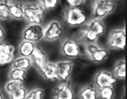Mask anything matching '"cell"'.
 Instances as JSON below:
<instances>
[{
	"instance_id": "1",
	"label": "cell",
	"mask_w": 127,
	"mask_h": 99,
	"mask_svg": "<svg viewBox=\"0 0 127 99\" xmlns=\"http://www.w3.org/2000/svg\"><path fill=\"white\" fill-rule=\"evenodd\" d=\"M106 31L105 25L102 19L93 18L84 25L81 31V37L85 44L96 43Z\"/></svg>"
},
{
	"instance_id": "2",
	"label": "cell",
	"mask_w": 127,
	"mask_h": 99,
	"mask_svg": "<svg viewBox=\"0 0 127 99\" xmlns=\"http://www.w3.org/2000/svg\"><path fill=\"white\" fill-rule=\"evenodd\" d=\"M63 17L66 24L73 27L84 26L87 20V15L81 7L67 6L64 10Z\"/></svg>"
},
{
	"instance_id": "3",
	"label": "cell",
	"mask_w": 127,
	"mask_h": 99,
	"mask_svg": "<svg viewBox=\"0 0 127 99\" xmlns=\"http://www.w3.org/2000/svg\"><path fill=\"white\" fill-rule=\"evenodd\" d=\"M24 18L30 24H41L46 12L37 2H28L24 3Z\"/></svg>"
},
{
	"instance_id": "4",
	"label": "cell",
	"mask_w": 127,
	"mask_h": 99,
	"mask_svg": "<svg viewBox=\"0 0 127 99\" xmlns=\"http://www.w3.org/2000/svg\"><path fill=\"white\" fill-rule=\"evenodd\" d=\"M116 7V4L111 0H95L93 7V18L102 20L113 13Z\"/></svg>"
},
{
	"instance_id": "5",
	"label": "cell",
	"mask_w": 127,
	"mask_h": 99,
	"mask_svg": "<svg viewBox=\"0 0 127 99\" xmlns=\"http://www.w3.org/2000/svg\"><path fill=\"white\" fill-rule=\"evenodd\" d=\"M44 29L41 24H30L23 31L22 39L36 44L43 39Z\"/></svg>"
},
{
	"instance_id": "6",
	"label": "cell",
	"mask_w": 127,
	"mask_h": 99,
	"mask_svg": "<svg viewBox=\"0 0 127 99\" xmlns=\"http://www.w3.org/2000/svg\"><path fill=\"white\" fill-rule=\"evenodd\" d=\"M126 41L125 30L115 29L109 33L107 44L111 49L122 51L126 48Z\"/></svg>"
},
{
	"instance_id": "7",
	"label": "cell",
	"mask_w": 127,
	"mask_h": 99,
	"mask_svg": "<svg viewBox=\"0 0 127 99\" xmlns=\"http://www.w3.org/2000/svg\"><path fill=\"white\" fill-rule=\"evenodd\" d=\"M85 47L90 59L95 63H102L109 56V52L107 49L100 47L95 43L85 44Z\"/></svg>"
},
{
	"instance_id": "8",
	"label": "cell",
	"mask_w": 127,
	"mask_h": 99,
	"mask_svg": "<svg viewBox=\"0 0 127 99\" xmlns=\"http://www.w3.org/2000/svg\"><path fill=\"white\" fill-rule=\"evenodd\" d=\"M64 34V28L58 21L50 22L44 29L43 39L47 41H54L60 39Z\"/></svg>"
},
{
	"instance_id": "9",
	"label": "cell",
	"mask_w": 127,
	"mask_h": 99,
	"mask_svg": "<svg viewBox=\"0 0 127 99\" xmlns=\"http://www.w3.org/2000/svg\"><path fill=\"white\" fill-rule=\"evenodd\" d=\"M61 52L64 57L69 59H75L81 54V49L78 42L74 40L66 39L61 45Z\"/></svg>"
},
{
	"instance_id": "10",
	"label": "cell",
	"mask_w": 127,
	"mask_h": 99,
	"mask_svg": "<svg viewBox=\"0 0 127 99\" xmlns=\"http://www.w3.org/2000/svg\"><path fill=\"white\" fill-rule=\"evenodd\" d=\"M5 88L11 99H26L27 92L22 82L10 80L6 84Z\"/></svg>"
},
{
	"instance_id": "11",
	"label": "cell",
	"mask_w": 127,
	"mask_h": 99,
	"mask_svg": "<svg viewBox=\"0 0 127 99\" xmlns=\"http://www.w3.org/2000/svg\"><path fill=\"white\" fill-rule=\"evenodd\" d=\"M15 59V47L6 43L0 42V66H5L12 63Z\"/></svg>"
},
{
	"instance_id": "12",
	"label": "cell",
	"mask_w": 127,
	"mask_h": 99,
	"mask_svg": "<svg viewBox=\"0 0 127 99\" xmlns=\"http://www.w3.org/2000/svg\"><path fill=\"white\" fill-rule=\"evenodd\" d=\"M117 80L111 73L106 70H101L96 74L94 81L95 86L99 89L107 86H113Z\"/></svg>"
},
{
	"instance_id": "13",
	"label": "cell",
	"mask_w": 127,
	"mask_h": 99,
	"mask_svg": "<svg viewBox=\"0 0 127 99\" xmlns=\"http://www.w3.org/2000/svg\"><path fill=\"white\" fill-rule=\"evenodd\" d=\"M53 98L56 99H72L75 97L70 80L64 81V83L55 88L53 93Z\"/></svg>"
},
{
	"instance_id": "14",
	"label": "cell",
	"mask_w": 127,
	"mask_h": 99,
	"mask_svg": "<svg viewBox=\"0 0 127 99\" xmlns=\"http://www.w3.org/2000/svg\"><path fill=\"white\" fill-rule=\"evenodd\" d=\"M59 80L63 81L68 80L72 74L74 63L69 60H63L56 63Z\"/></svg>"
},
{
	"instance_id": "15",
	"label": "cell",
	"mask_w": 127,
	"mask_h": 99,
	"mask_svg": "<svg viewBox=\"0 0 127 99\" xmlns=\"http://www.w3.org/2000/svg\"><path fill=\"white\" fill-rule=\"evenodd\" d=\"M31 59L32 63L34 64L35 66L39 71L42 70L43 68L49 62L46 53L37 45H36L35 50L31 57Z\"/></svg>"
},
{
	"instance_id": "16",
	"label": "cell",
	"mask_w": 127,
	"mask_h": 99,
	"mask_svg": "<svg viewBox=\"0 0 127 99\" xmlns=\"http://www.w3.org/2000/svg\"><path fill=\"white\" fill-rule=\"evenodd\" d=\"M40 72L45 79L49 80H59L57 66L55 63L49 61Z\"/></svg>"
},
{
	"instance_id": "17",
	"label": "cell",
	"mask_w": 127,
	"mask_h": 99,
	"mask_svg": "<svg viewBox=\"0 0 127 99\" xmlns=\"http://www.w3.org/2000/svg\"><path fill=\"white\" fill-rule=\"evenodd\" d=\"M35 43L23 40L18 47L19 54L21 57L31 58L35 50Z\"/></svg>"
},
{
	"instance_id": "18",
	"label": "cell",
	"mask_w": 127,
	"mask_h": 99,
	"mask_svg": "<svg viewBox=\"0 0 127 99\" xmlns=\"http://www.w3.org/2000/svg\"><path fill=\"white\" fill-rule=\"evenodd\" d=\"M10 17L15 20H20L24 18V3L19 2H9Z\"/></svg>"
},
{
	"instance_id": "19",
	"label": "cell",
	"mask_w": 127,
	"mask_h": 99,
	"mask_svg": "<svg viewBox=\"0 0 127 99\" xmlns=\"http://www.w3.org/2000/svg\"><path fill=\"white\" fill-rule=\"evenodd\" d=\"M79 96L81 99H98L99 98L98 89L92 84L87 85L80 90Z\"/></svg>"
},
{
	"instance_id": "20",
	"label": "cell",
	"mask_w": 127,
	"mask_h": 99,
	"mask_svg": "<svg viewBox=\"0 0 127 99\" xmlns=\"http://www.w3.org/2000/svg\"><path fill=\"white\" fill-rule=\"evenodd\" d=\"M126 60L124 59L118 60L114 67L113 75L117 79H124L126 78Z\"/></svg>"
},
{
	"instance_id": "21",
	"label": "cell",
	"mask_w": 127,
	"mask_h": 99,
	"mask_svg": "<svg viewBox=\"0 0 127 99\" xmlns=\"http://www.w3.org/2000/svg\"><path fill=\"white\" fill-rule=\"evenodd\" d=\"M12 68H19L26 71L28 70L32 65L31 58L20 57L15 59L12 62Z\"/></svg>"
},
{
	"instance_id": "22",
	"label": "cell",
	"mask_w": 127,
	"mask_h": 99,
	"mask_svg": "<svg viewBox=\"0 0 127 99\" xmlns=\"http://www.w3.org/2000/svg\"><path fill=\"white\" fill-rule=\"evenodd\" d=\"M26 71L21 69L12 68L9 73L10 80L23 83L26 79Z\"/></svg>"
},
{
	"instance_id": "23",
	"label": "cell",
	"mask_w": 127,
	"mask_h": 99,
	"mask_svg": "<svg viewBox=\"0 0 127 99\" xmlns=\"http://www.w3.org/2000/svg\"><path fill=\"white\" fill-rule=\"evenodd\" d=\"M9 2L8 0L0 1V19L6 20L10 18L9 10Z\"/></svg>"
},
{
	"instance_id": "24",
	"label": "cell",
	"mask_w": 127,
	"mask_h": 99,
	"mask_svg": "<svg viewBox=\"0 0 127 99\" xmlns=\"http://www.w3.org/2000/svg\"><path fill=\"white\" fill-rule=\"evenodd\" d=\"M98 89L99 97L102 99H112L114 95L113 86H107Z\"/></svg>"
},
{
	"instance_id": "25",
	"label": "cell",
	"mask_w": 127,
	"mask_h": 99,
	"mask_svg": "<svg viewBox=\"0 0 127 99\" xmlns=\"http://www.w3.org/2000/svg\"><path fill=\"white\" fill-rule=\"evenodd\" d=\"M37 2L47 11L56 8L60 3V0H37Z\"/></svg>"
},
{
	"instance_id": "26",
	"label": "cell",
	"mask_w": 127,
	"mask_h": 99,
	"mask_svg": "<svg viewBox=\"0 0 127 99\" xmlns=\"http://www.w3.org/2000/svg\"><path fill=\"white\" fill-rule=\"evenodd\" d=\"M44 94V92L42 89H34L31 90L29 93H27L26 99H42L43 98Z\"/></svg>"
},
{
	"instance_id": "27",
	"label": "cell",
	"mask_w": 127,
	"mask_h": 99,
	"mask_svg": "<svg viewBox=\"0 0 127 99\" xmlns=\"http://www.w3.org/2000/svg\"><path fill=\"white\" fill-rule=\"evenodd\" d=\"M69 7H81L86 1V0H66Z\"/></svg>"
},
{
	"instance_id": "28",
	"label": "cell",
	"mask_w": 127,
	"mask_h": 99,
	"mask_svg": "<svg viewBox=\"0 0 127 99\" xmlns=\"http://www.w3.org/2000/svg\"><path fill=\"white\" fill-rule=\"evenodd\" d=\"M5 36V33L4 29L0 25V42L3 39Z\"/></svg>"
},
{
	"instance_id": "29",
	"label": "cell",
	"mask_w": 127,
	"mask_h": 99,
	"mask_svg": "<svg viewBox=\"0 0 127 99\" xmlns=\"http://www.w3.org/2000/svg\"><path fill=\"white\" fill-rule=\"evenodd\" d=\"M3 97V95H2V94L1 93V90H0V99H2Z\"/></svg>"
},
{
	"instance_id": "30",
	"label": "cell",
	"mask_w": 127,
	"mask_h": 99,
	"mask_svg": "<svg viewBox=\"0 0 127 99\" xmlns=\"http://www.w3.org/2000/svg\"><path fill=\"white\" fill-rule=\"evenodd\" d=\"M9 0V1H10V0Z\"/></svg>"
}]
</instances>
